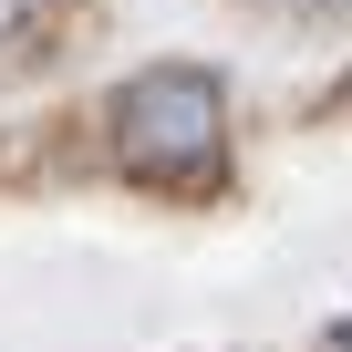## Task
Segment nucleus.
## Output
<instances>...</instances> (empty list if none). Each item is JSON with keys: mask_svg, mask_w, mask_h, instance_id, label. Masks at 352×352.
<instances>
[{"mask_svg": "<svg viewBox=\"0 0 352 352\" xmlns=\"http://www.w3.org/2000/svg\"><path fill=\"white\" fill-rule=\"evenodd\" d=\"M104 135H114V166L135 187H208L228 155V94L197 63H155L104 104Z\"/></svg>", "mask_w": 352, "mask_h": 352, "instance_id": "1", "label": "nucleus"}, {"mask_svg": "<svg viewBox=\"0 0 352 352\" xmlns=\"http://www.w3.org/2000/svg\"><path fill=\"white\" fill-rule=\"evenodd\" d=\"M331 352H352V321H342V331H331Z\"/></svg>", "mask_w": 352, "mask_h": 352, "instance_id": "2", "label": "nucleus"}]
</instances>
